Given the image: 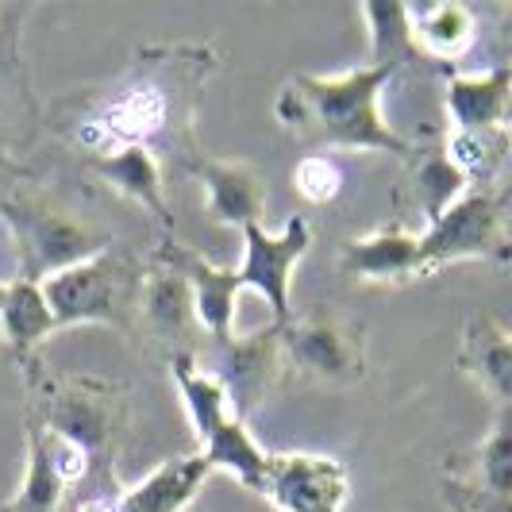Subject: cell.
<instances>
[{"label": "cell", "instance_id": "6da1fadb", "mask_svg": "<svg viewBox=\"0 0 512 512\" xmlns=\"http://www.w3.org/2000/svg\"><path fill=\"white\" fill-rule=\"evenodd\" d=\"M212 70V47H151L139 51L128 74L54 108L70 143L85 158L147 147L158 158H178V166L189 174L201 158L197 108Z\"/></svg>", "mask_w": 512, "mask_h": 512}, {"label": "cell", "instance_id": "ac0fdd59", "mask_svg": "<svg viewBox=\"0 0 512 512\" xmlns=\"http://www.w3.org/2000/svg\"><path fill=\"white\" fill-rule=\"evenodd\" d=\"M466 193H470V181L462 178V170L447 158L443 147H428V151L416 147L405 174V193H401V208L409 212L405 220H424V231H428Z\"/></svg>", "mask_w": 512, "mask_h": 512}, {"label": "cell", "instance_id": "4316f807", "mask_svg": "<svg viewBox=\"0 0 512 512\" xmlns=\"http://www.w3.org/2000/svg\"><path fill=\"white\" fill-rule=\"evenodd\" d=\"M120 497H124V489L112 486L108 474H97V486L89 489V493H81L70 505V512H124L120 509Z\"/></svg>", "mask_w": 512, "mask_h": 512}, {"label": "cell", "instance_id": "4dcf8cb0", "mask_svg": "<svg viewBox=\"0 0 512 512\" xmlns=\"http://www.w3.org/2000/svg\"><path fill=\"white\" fill-rule=\"evenodd\" d=\"M0 512H12V509H8V505H0Z\"/></svg>", "mask_w": 512, "mask_h": 512}, {"label": "cell", "instance_id": "44dd1931", "mask_svg": "<svg viewBox=\"0 0 512 512\" xmlns=\"http://www.w3.org/2000/svg\"><path fill=\"white\" fill-rule=\"evenodd\" d=\"M409 39L416 58L459 62L478 39V16L466 4H420L409 8Z\"/></svg>", "mask_w": 512, "mask_h": 512}, {"label": "cell", "instance_id": "d6986e66", "mask_svg": "<svg viewBox=\"0 0 512 512\" xmlns=\"http://www.w3.org/2000/svg\"><path fill=\"white\" fill-rule=\"evenodd\" d=\"M89 174L104 181L112 193H120V197L147 208L166 235L174 231V216H170L166 193H162V158L154 151L128 147V151L108 154V158H89Z\"/></svg>", "mask_w": 512, "mask_h": 512}, {"label": "cell", "instance_id": "484cf974", "mask_svg": "<svg viewBox=\"0 0 512 512\" xmlns=\"http://www.w3.org/2000/svg\"><path fill=\"white\" fill-rule=\"evenodd\" d=\"M443 497H455L466 512H512V497L505 493H489L482 486H470V482H462V478H447L443 482Z\"/></svg>", "mask_w": 512, "mask_h": 512}, {"label": "cell", "instance_id": "3957f363", "mask_svg": "<svg viewBox=\"0 0 512 512\" xmlns=\"http://www.w3.org/2000/svg\"><path fill=\"white\" fill-rule=\"evenodd\" d=\"M0 220L12 231L20 278L39 285L112 247L108 231L81 220L77 212L58 205L51 193H39V189H20V193L4 197Z\"/></svg>", "mask_w": 512, "mask_h": 512}, {"label": "cell", "instance_id": "1f68e13d", "mask_svg": "<svg viewBox=\"0 0 512 512\" xmlns=\"http://www.w3.org/2000/svg\"><path fill=\"white\" fill-rule=\"evenodd\" d=\"M0 285H4V278H0Z\"/></svg>", "mask_w": 512, "mask_h": 512}, {"label": "cell", "instance_id": "ffe728a7", "mask_svg": "<svg viewBox=\"0 0 512 512\" xmlns=\"http://www.w3.org/2000/svg\"><path fill=\"white\" fill-rule=\"evenodd\" d=\"M212 466L205 462V455H178L166 459L158 470H151L143 482H135L131 489H124L120 509L124 512H185L193 505V497L201 493V486L208 482Z\"/></svg>", "mask_w": 512, "mask_h": 512}, {"label": "cell", "instance_id": "83f0119b", "mask_svg": "<svg viewBox=\"0 0 512 512\" xmlns=\"http://www.w3.org/2000/svg\"><path fill=\"white\" fill-rule=\"evenodd\" d=\"M497 197H501V205H512V174H509V181H505V189H501Z\"/></svg>", "mask_w": 512, "mask_h": 512}, {"label": "cell", "instance_id": "8992f818", "mask_svg": "<svg viewBox=\"0 0 512 512\" xmlns=\"http://www.w3.org/2000/svg\"><path fill=\"white\" fill-rule=\"evenodd\" d=\"M31 416L85 447L93 474H108V462L128 428V393L104 378H47Z\"/></svg>", "mask_w": 512, "mask_h": 512}, {"label": "cell", "instance_id": "9a60e30c", "mask_svg": "<svg viewBox=\"0 0 512 512\" xmlns=\"http://www.w3.org/2000/svg\"><path fill=\"white\" fill-rule=\"evenodd\" d=\"M193 178L205 189V208L216 224L228 228H255L266 216V181L251 162H235V158H197Z\"/></svg>", "mask_w": 512, "mask_h": 512}, {"label": "cell", "instance_id": "5bb4252c", "mask_svg": "<svg viewBox=\"0 0 512 512\" xmlns=\"http://www.w3.org/2000/svg\"><path fill=\"white\" fill-rule=\"evenodd\" d=\"M447 131L512 135V62L447 77Z\"/></svg>", "mask_w": 512, "mask_h": 512}, {"label": "cell", "instance_id": "f546056e", "mask_svg": "<svg viewBox=\"0 0 512 512\" xmlns=\"http://www.w3.org/2000/svg\"><path fill=\"white\" fill-rule=\"evenodd\" d=\"M4 289H8V285H0V308H4Z\"/></svg>", "mask_w": 512, "mask_h": 512}, {"label": "cell", "instance_id": "8fae6325", "mask_svg": "<svg viewBox=\"0 0 512 512\" xmlns=\"http://www.w3.org/2000/svg\"><path fill=\"white\" fill-rule=\"evenodd\" d=\"M262 497L274 512H343L351 501L347 466L328 455H270Z\"/></svg>", "mask_w": 512, "mask_h": 512}, {"label": "cell", "instance_id": "7a4b0ae2", "mask_svg": "<svg viewBox=\"0 0 512 512\" xmlns=\"http://www.w3.org/2000/svg\"><path fill=\"white\" fill-rule=\"evenodd\" d=\"M393 77L397 70L378 62H366L343 74H297L282 85L274 116L308 147L412 158L416 143H409L393 124H385L382 112V93Z\"/></svg>", "mask_w": 512, "mask_h": 512}, {"label": "cell", "instance_id": "52a82bcc", "mask_svg": "<svg viewBox=\"0 0 512 512\" xmlns=\"http://www.w3.org/2000/svg\"><path fill=\"white\" fill-rule=\"evenodd\" d=\"M424 251V278L455 262H512V231L505 205L497 193L470 189L459 205H451L428 231H420Z\"/></svg>", "mask_w": 512, "mask_h": 512}, {"label": "cell", "instance_id": "7402d4cb", "mask_svg": "<svg viewBox=\"0 0 512 512\" xmlns=\"http://www.w3.org/2000/svg\"><path fill=\"white\" fill-rule=\"evenodd\" d=\"M54 332H58V320H54V308L43 285L27 282V278L8 282L4 308H0V339L8 343V351L27 366L35 347H43Z\"/></svg>", "mask_w": 512, "mask_h": 512}, {"label": "cell", "instance_id": "4fadbf2b", "mask_svg": "<svg viewBox=\"0 0 512 512\" xmlns=\"http://www.w3.org/2000/svg\"><path fill=\"white\" fill-rule=\"evenodd\" d=\"M335 270L351 282L370 285H409L424 278V251L420 231L409 224H382L370 235H355L339 247Z\"/></svg>", "mask_w": 512, "mask_h": 512}, {"label": "cell", "instance_id": "2e32d148", "mask_svg": "<svg viewBox=\"0 0 512 512\" xmlns=\"http://www.w3.org/2000/svg\"><path fill=\"white\" fill-rule=\"evenodd\" d=\"M197 308L189 282L174 274L170 266H154L143 274L139 289V332L154 335L158 343L174 347V355H193L189 339L197 332Z\"/></svg>", "mask_w": 512, "mask_h": 512}, {"label": "cell", "instance_id": "cb8c5ba5", "mask_svg": "<svg viewBox=\"0 0 512 512\" xmlns=\"http://www.w3.org/2000/svg\"><path fill=\"white\" fill-rule=\"evenodd\" d=\"M462 482L482 486L489 493L512 497V409H497L482 443L470 451V466L459 474Z\"/></svg>", "mask_w": 512, "mask_h": 512}, {"label": "cell", "instance_id": "603a6c76", "mask_svg": "<svg viewBox=\"0 0 512 512\" xmlns=\"http://www.w3.org/2000/svg\"><path fill=\"white\" fill-rule=\"evenodd\" d=\"M66 493H70V482L62 478V470H58L51 447H47V436H43L39 420H31V424H27L24 486L8 501V509L12 512H58L66 505Z\"/></svg>", "mask_w": 512, "mask_h": 512}, {"label": "cell", "instance_id": "30bf717a", "mask_svg": "<svg viewBox=\"0 0 512 512\" xmlns=\"http://www.w3.org/2000/svg\"><path fill=\"white\" fill-rule=\"evenodd\" d=\"M285 370H289V362H285L278 324H266L251 335H235L231 343L216 347V366H212V374L220 378L239 420L255 416L278 393Z\"/></svg>", "mask_w": 512, "mask_h": 512}, {"label": "cell", "instance_id": "9c48e42d", "mask_svg": "<svg viewBox=\"0 0 512 512\" xmlns=\"http://www.w3.org/2000/svg\"><path fill=\"white\" fill-rule=\"evenodd\" d=\"M312 247V224L305 216H289L285 228L274 235L262 224L243 231V262H239V282L243 289H255L274 308V324L285 328L293 320V270Z\"/></svg>", "mask_w": 512, "mask_h": 512}, {"label": "cell", "instance_id": "5b68a950", "mask_svg": "<svg viewBox=\"0 0 512 512\" xmlns=\"http://www.w3.org/2000/svg\"><path fill=\"white\" fill-rule=\"evenodd\" d=\"M143 266L120 251L116 243L97 258L70 266L43 282V293L54 308L58 328L74 324H108L128 335H139V289Z\"/></svg>", "mask_w": 512, "mask_h": 512}, {"label": "cell", "instance_id": "7c38bea8", "mask_svg": "<svg viewBox=\"0 0 512 512\" xmlns=\"http://www.w3.org/2000/svg\"><path fill=\"white\" fill-rule=\"evenodd\" d=\"M158 266H170L174 274H181L189 282L193 293V308H197V324L212 335L216 347H224L235 339V301L243 293L239 270L228 266H212L197 247L178 243V239H162L158 247Z\"/></svg>", "mask_w": 512, "mask_h": 512}, {"label": "cell", "instance_id": "f1b7e54d", "mask_svg": "<svg viewBox=\"0 0 512 512\" xmlns=\"http://www.w3.org/2000/svg\"><path fill=\"white\" fill-rule=\"evenodd\" d=\"M447 512H466V509H462L455 497H447Z\"/></svg>", "mask_w": 512, "mask_h": 512}, {"label": "cell", "instance_id": "ba28073f", "mask_svg": "<svg viewBox=\"0 0 512 512\" xmlns=\"http://www.w3.org/2000/svg\"><path fill=\"white\" fill-rule=\"evenodd\" d=\"M282 347L289 370L305 374L308 382L359 385L366 378V328L335 308L320 305L301 320H289Z\"/></svg>", "mask_w": 512, "mask_h": 512}, {"label": "cell", "instance_id": "d4e9b609", "mask_svg": "<svg viewBox=\"0 0 512 512\" xmlns=\"http://www.w3.org/2000/svg\"><path fill=\"white\" fill-rule=\"evenodd\" d=\"M293 189L305 205H332L335 197L343 193V170L339 162L328 154H305L297 166H293Z\"/></svg>", "mask_w": 512, "mask_h": 512}, {"label": "cell", "instance_id": "e0dca14e", "mask_svg": "<svg viewBox=\"0 0 512 512\" xmlns=\"http://www.w3.org/2000/svg\"><path fill=\"white\" fill-rule=\"evenodd\" d=\"M459 370L482 389L493 409H512V332L493 316H470L462 328Z\"/></svg>", "mask_w": 512, "mask_h": 512}, {"label": "cell", "instance_id": "277c9868", "mask_svg": "<svg viewBox=\"0 0 512 512\" xmlns=\"http://www.w3.org/2000/svg\"><path fill=\"white\" fill-rule=\"evenodd\" d=\"M170 374H174L181 405L193 420V432H197V443H201V455L208 466L231 474L251 493H262L270 455L247 432V420L235 416L220 378L208 374L197 362V355H170Z\"/></svg>", "mask_w": 512, "mask_h": 512}]
</instances>
